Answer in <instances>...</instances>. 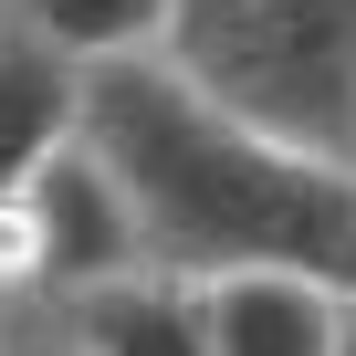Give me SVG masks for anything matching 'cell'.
<instances>
[{
	"label": "cell",
	"instance_id": "cell-8",
	"mask_svg": "<svg viewBox=\"0 0 356 356\" xmlns=\"http://www.w3.org/2000/svg\"><path fill=\"white\" fill-rule=\"evenodd\" d=\"M0 356H84L53 304H0Z\"/></svg>",
	"mask_w": 356,
	"mask_h": 356
},
{
	"label": "cell",
	"instance_id": "cell-4",
	"mask_svg": "<svg viewBox=\"0 0 356 356\" xmlns=\"http://www.w3.org/2000/svg\"><path fill=\"white\" fill-rule=\"evenodd\" d=\"M200 335L210 356H335L346 293L304 273H231V283H200Z\"/></svg>",
	"mask_w": 356,
	"mask_h": 356
},
{
	"label": "cell",
	"instance_id": "cell-10",
	"mask_svg": "<svg viewBox=\"0 0 356 356\" xmlns=\"http://www.w3.org/2000/svg\"><path fill=\"white\" fill-rule=\"evenodd\" d=\"M189 11H210V0H178V22H189Z\"/></svg>",
	"mask_w": 356,
	"mask_h": 356
},
{
	"label": "cell",
	"instance_id": "cell-9",
	"mask_svg": "<svg viewBox=\"0 0 356 356\" xmlns=\"http://www.w3.org/2000/svg\"><path fill=\"white\" fill-rule=\"evenodd\" d=\"M335 356H356V304H346V335H335Z\"/></svg>",
	"mask_w": 356,
	"mask_h": 356
},
{
	"label": "cell",
	"instance_id": "cell-3",
	"mask_svg": "<svg viewBox=\"0 0 356 356\" xmlns=\"http://www.w3.org/2000/svg\"><path fill=\"white\" fill-rule=\"evenodd\" d=\"M115 273H147V262H136V231L84 147H63L32 189L0 200V304H74Z\"/></svg>",
	"mask_w": 356,
	"mask_h": 356
},
{
	"label": "cell",
	"instance_id": "cell-1",
	"mask_svg": "<svg viewBox=\"0 0 356 356\" xmlns=\"http://www.w3.org/2000/svg\"><path fill=\"white\" fill-rule=\"evenodd\" d=\"M74 147L105 168L147 273H178V283L304 273L325 293L356 283V178L314 168V157H293V147H273L252 126H231L157 53L84 74Z\"/></svg>",
	"mask_w": 356,
	"mask_h": 356
},
{
	"label": "cell",
	"instance_id": "cell-6",
	"mask_svg": "<svg viewBox=\"0 0 356 356\" xmlns=\"http://www.w3.org/2000/svg\"><path fill=\"white\" fill-rule=\"evenodd\" d=\"M74 325L84 356H210L200 335V283H178V273H115L74 304H53Z\"/></svg>",
	"mask_w": 356,
	"mask_h": 356
},
{
	"label": "cell",
	"instance_id": "cell-5",
	"mask_svg": "<svg viewBox=\"0 0 356 356\" xmlns=\"http://www.w3.org/2000/svg\"><path fill=\"white\" fill-rule=\"evenodd\" d=\"M74 115H84V63H63L32 32L0 22V200L32 189V178L74 147Z\"/></svg>",
	"mask_w": 356,
	"mask_h": 356
},
{
	"label": "cell",
	"instance_id": "cell-11",
	"mask_svg": "<svg viewBox=\"0 0 356 356\" xmlns=\"http://www.w3.org/2000/svg\"><path fill=\"white\" fill-rule=\"evenodd\" d=\"M346 304H356V283H346Z\"/></svg>",
	"mask_w": 356,
	"mask_h": 356
},
{
	"label": "cell",
	"instance_id": "cell-2",
	"mask_svg": "<svg viewBox=\"0 0 356 356\" xmlns=\"http://www.w3.org/2000/svg\"><path fill=\"white\" fill-rule=\"evenodd\" d=\"M157 63L231 126L356 178V0H210L168 22Z\"/></svg>",
	"mask_w": 356,
	"mask_h": 356
},
{
	"label": "cell",
	"instance_id": "cell-7",
	"mask_svg": "<svg viewBox=\"0 0 356 356\" xmlns=\"http://www.w3.org/2000/svg\"><path fill=\"white\" fill-rule=\"evenodd\" d=\"M0 22L32 32L63 63H84V74H105V63H147L168 42L178 0H0Z\"/></svg>",
	"mask_w": 356,
	"mask_h": 356
}]
</instances>
